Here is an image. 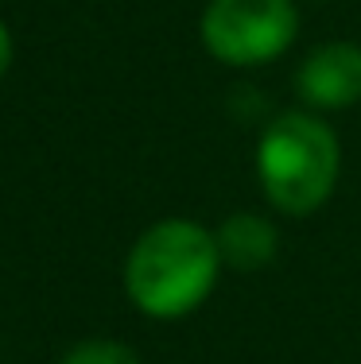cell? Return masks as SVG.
Wrapping results in <instances>:
<instances>
[{"label": "cell", "mask_w": 361, "mask_h": 364, "mask_svg": "<svg viewBox=\"0 0 361 364\" xmlns=\"http://www.w3.org/2000/svg\"><path fill=\"white\" fill-rule=\"evenodd\" d=\"M218 237L202 225L171 218L140 232L125 264V291L152 318H183L202 306L218 283Z\"/></svg>", "instance_id": "1"}, {"label": "cell", "mask_w": 361, "mask_h": 364, "mask_svg": "<svg viewBox=\"0 0 361 364\" xmlns=\"http://www.w3.org/2000/svg\"><path fill=\"white\" fill-rule=\"evenodd\" d=\"M338 136L311 112H280L256 144V175L261 190L280 213L307 218L338 182Z\"/></svg>", "instance_id": "2"}, {"label": "cell", "mask_w": 361, "mask_h": 364, "mask_svg": "<svg viewBox=\"0 0 361 364\" xmlns=\"http://www.w3.org/2000/svg\"><path fill=\"white\" fill-rule=\"evenodd\" d=\"M299 12L291 0H210L202 43L226 66H264L295 43Z\"/></svg>", "instance_id": "3"}, {"label": "cell", "mask_w": 361, "mask_h": 364, "mask_svg": "<svg viewBox=\"0 0 361 364\" xmlns=\"http://www.w3.org/2000/svg\"><path fill=\"white\" fill-rule=\"evenodd\" d=\"M295 90L315 109H346L361 101V47L326 43L303 58L295 74Z\"/></svg>", "instance_id": "4"}, {"label": "cell", "mask_w": 361, "mask_h": 364, "mask_svg": "<svg viewBox=\"0 0 361 364\" xmlns=\"http://www.w3.org/2000/svg\"><path fill=\"white\" fill-rule=\"evenodd\" d=\"M214 237H218L221 264L237 272H256L276 256V225L261 213H234Z\"/></svg>", "instance_id": "5"}, {"label": "cell", "mask_w": 361, "mask_h": 364, "mask_svg": "<svg viewBox=\"0 0 361 364\" xmlns=\"http://www.w3.org/2000/svg\"><path fill=\"white\" fill-rule=\"evenodd\" d=\"M58 364H140V357H136L128 345L120 341H109V337H93V341H82L74 345L70 353H66Z\"/></svg>", "instance_id": "6"}, {"label": "cell", "mask_w": 361, "mask_h": 364, "mask_svg": "<svg viewBox=\"0 0 361 364\" xmlns=\"http://www.w3.org/2000/svg\"><path fill=\"white\" fill-rule=\"evenodd\" d=\"M8 66H12V36H8L4 20H0V77L8 74Z\"/></svg>", "instance_id": "7"}]
</instances>
